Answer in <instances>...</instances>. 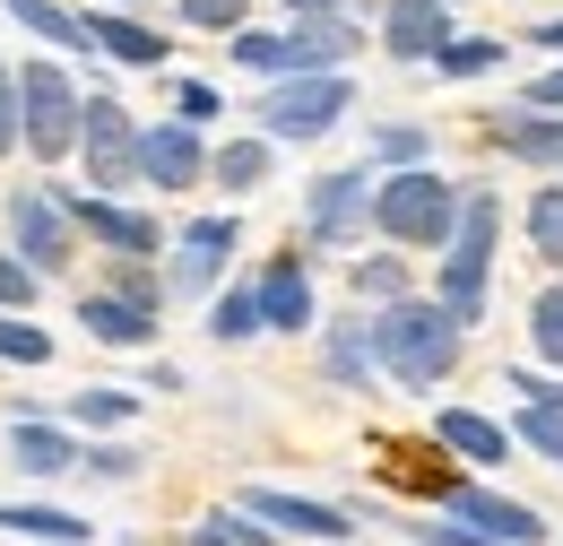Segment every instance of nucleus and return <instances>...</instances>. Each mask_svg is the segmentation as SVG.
<instances>
[{
  "label": "nucleus",
  "mask_w": 563,
  "mask_h": 546,
  "mask_svg": "<svg viewBox=\"0 0 563 546\" xmlns=\"http://www.w3.org/2000/svg\"><path fill=\"white\" fill-rule=\"evenodd\" d=\"M494 148L529 156V165H563V122L555 113H494Z\"/></svg>",
  "instance_id": "21"
},
{
  "label": "nucleus",
  "mask_w": 563,
  "mask_h": 546,
  "mask_svg": "<svg viewBox=\"0 0 563 546\" xmlns=\"http://www.w3.org/2000/svg\"><path fill=\"white\" fill-rule=\"evenodd\" d=\"M78 321H87L96 347H147L156 339V313H140V304L113 295V286H104V295H78Z\"/></svg>",
  "instance_id": "17"
},
{
  "label": "nucleus",
  "mask_w": 563,
  "mask_h": 546,
  "mask_svg": "<svg viewBox=\"0 0 563 546\" xmlns=\"http://www.w3.org/2000/svg\"><path fill=\"white\" fill-rule=\"evenodd\" d=\"M113 295H131V304H140V313H165V277L147 270V261H131V270L113 277Z\"/></svg>",
  "instance_id": "40"
},
{
  "label": "nucleus",
  "mask_w": 563,
  "mask_h": 546,
  "mask_svg": "<svg viewBox=\"0 0 563 546\" xmlns=\"http://www.w3.org/2000/svg\"><path fill=\"white\" fill-rule=\"evenodd\" d=\"M295 18H339V0H286Z\"/></svg>",
  "instance_id": "44"
},
{
  "label": "nucleus",
  "mask_w": 563,
  "mask_h": 546,
  "mask_svg": "<svg viewBox=\"0 0 563 546\" xmlns=\"http://www.w3.org/2000/svg\"><path fill=\"white\" fill-rule=\"evenodd\" d=\"M9 451H18L26 478H70L78 469V443L62 425H44V416H18V425H9Z\"/></svg>",
  "instance_id": "19"
},
{
  "label": "nucleus",
  "mask_w": 563,
  "mask_h": 546,
  "mask_svg": "<svg viewBox=\"0 0 563 546\" xmlns=\"http://www.w3.org/2000/svg\"><path fill=\"white\" fill-rule=\"evenodd\" d=\"M18 139H26V122H18V78L0 69V156H9Z\"/></svg>",
  "instance_id": "42"
},
{
  "label": "nucleus",
  "mask_w": 563,
  "mask_h": 546,
  "mask_svg": "<svg viewBox=\"0 0 563 546\" xmlns=\"http://www.w3.org/2000/svg\"><path fill=\"white\" fill-rule=\"evenodd\" d=\"M529 339H538V356H547V364H563V277L538 295V304H529Z\"/></svg>",
  "instance_id": "29"
},
{
  "label": "nucleus",
  "mask_w": 563,
  "mask_h": 546,
  "mask_svg": "<svg viewBox=\"0 0 563 546\" xmlns=\"http://www.w3.org/2000/svg\"><path fill=\"white\" fill-rule=\"evenodd\" d=\"M373 156H382V165H399V174H417V165H424V131L390 122V131H373Z\"/></svg>",
  "instance_id": "34"
},
{
  "label": "nucleus",
  "mask_w": 563,
  "mask_h": 546,
  "mask_svg": "<svg viewBox=\"0 0 563 546\" xmlns=\"http://www.w3.org/2000/svg\"><path fill=\"white\" fill-rule=\"evenodd\" d=\"M460 208H468V192H460L451 174H433V165L373 183V226H382L390 243H408V252H433V243H451Z\"/></svg>",
  "instance_id": "2"
},
{
  "label": "nucleus",
  "mask_w": 563,
  "mask_h": 546,
  "mask_svg": "<svg viewBox=\"0 0 563 546\" xmlns=\"http://www.w3.org/2000/svg\"><path fill=\"white\" fill-rule=\"evenodd\" d=\"M18 122H26V148L35 156H70L78 122H87V96L70 87L62 62H26L18 69Z\"/></svg>",
  "instance_id": "5"
},
{
  "label": "nucleus",
  "mask_w": 563,
  "mask_h": 546,
  "mask_svg": "<svg viewBox=\"0 0 563 546\" xmlns=\"http://www.w3.org/2000/svg\"><path fill=\"white\" fill-rule=\"evenodd\" d=\"M355 105V87L330 69V78H278L252 113H261V139L278 148V139H321V131H339V113Z\"/></svg>",
  "instance_id": "6"
},
{
  "label": "nucleus",
  "mask_w": 563,
  "mask_h": 546,
  "mask_svg": "<svg viewBox=\"0 0 563 546\" xmlns=\"http://www.w3.org/2000/svg\"><path fill=\"white\" fill-rule=\"evenodd\" d=\"M9 243H18V261L35 277H62L78 261V217L62 192H44V183H18L9 192Z\"/></svg>",
  "instance_id": "4"
},
{
  "label": "nucleus",
  "mask_w": 563,
  "mask_h": 546,
  "mask_svg": "<svg viewBox=\"0 0 563 546\" xmlns=\"http://www.w3.org/2000/svg\"><path fill=\"white\" fill-rule=\"evenodd\" d=\"M225 252H234V217H191V226L174 234V261H165V295H209L217 270H225Z\"/></svg>",
  "instance_id": "8"
},
{
  "label": "nucleus",
  "mask_w": 563,
  "mask_h": 546,
  "mask_svg": "<svg viewBox=\"0 0 563 546\" xmlns=\"http://www.w3.org/2000/svg\"><path fill=\"white\" fill-rule=\"evenodd\" d=\"M87 44H96V53H113V62H131V69H156V62H165V35L140 26V18H122V9H96V18H87Z\"/></svg>",
  "instance_id": "20"
},
{
  "label": "nucleus",
  "mask_w": 563,
  "mask_h": 546,
  "mask_svg": "<svg viewBox=\"0 0 563 546\" xmlns=\"http://www.w3.org/2000/svg\"><path fill=\"white\" fill-rule=\"evenodd\" d=\"M209 330H217L225 347L252 339V330H269V321H261V286H225V295L209 304Z\"/></svg>",
  "instance_id": "25"
},
{
  "label": "nucleus",
  "mask_w": 563,
  "mask_h": 546,
  "mask_svg": "<svg viewBox=\"0 0 563 546\" xmlns=\"http://www.w3.org/2000/svg\"><path fill=\"white\" fill-rule=\"evenodd\" d=\"M252 286H261V321H269V330H312V277H303V252H278Z\"/></svg>",
  "instance_id": "16"
},
{
  "label": "nucleus",
  "mask_w": 563,
  "mask_h": 546,
  "mask_svg": "<svg viewBox=\"0 0 563 546\" xmlns=\"http://www.w3.org/2000/svg\"><path fill=\"white\" fill-rule=\"evenodd\" d=\"M70 416L78 425H131V416H140V391H78Z\"/></svg>",
  "instance_id": "30"
},
{
  "label": "nucleus",
  "mask_w": 563,
  "mask_h": 546,
  "mask_svg": "<svg viewBox=\"0 0 563 546\" xmlns=\"http://www.w3.org/2000/svg\"><path fill=\"white\" fill-rule=\"evenodd\" d=\"M174 9H183L191 26H209V35H243V9H252V0H174Z\"/></svg>",
  "instance_id": "36"
},
{
  "label": "nucleus",
  "mask_w": 563,
  "mask_h": 546,
  "mask_svg": "<svg viewBox=\"0 0 563 546\" xmlns=\"http://www.w3.org/2000/svg\"><path fill=\"white\" fill-rule=\"evenodd\" d=\"M442 521H460V529H477V538H494V546H538V538H547V521H538L529 503L486 494V485H460V494L442 503Z\"/></svg>",
  "instance_id": "9"
},
{
  "label": "nucleus",
  "mask_w": 563,
  "mask_h": 546,
  "mask_svg": "<svg viewBox=\"0 0 563 546\" xmlns=\"http://www.w3.org/2000/svg\"><path fill=\"white\" fill-rule=\"evenodd\" d=\"M529 44H547V53H563V18H555V26H538V35H529Z\"/></svg>",
  "instance_id": "45"
},
{
  "label": "nucleus",
  "mask_w": 563,
  "mask_h": 546,
  "mask_svg": "<svg viewBox=\"0 0 563 546\" xmlns=\"http://www.w3.org/2000/svg\"><path fill=\"white\" fill-rule=\"evenodd\" d=\"M355 295H373V304H408V270L382 252V261H355Z\"/></svg>",
  "instance_id": "31"
},
{
  "label": "nucleus",
  "mask_w": 563,
  "mask_h": 546,
  "mask_svg": "<svg viewBox=\"0 0 563 546\" xmlns=\"http://www.w3.org/2000/svg\"><path fill=\"white\" fill-rule=\"evenodd\" d=\"M0 356H9V364H53V339H44L35 321H18V313H0Z\"/></svg>",
  "instance_id": "32"
},
{
  "label": "nucleus",
  "mask_w": 563,
  "mask_h": 546,
  "mask_svg": "<svg viewBox=\"0 0 563 546\" xmlns=\"http://www.w3.org/2000/svg\"><path fill=\"white\" fill-rule=\"evenodd\" d=\"M503 53H511L503 35H460V44H442L433 62L451 69V78H486V69H503Z\"/></svg>",
  "instance_id": "27"
},
{
  "label": "nucleus",
  "mask_w": 563,
  "mask_h": 546,
  "mask_svg": "<svg viewBox=\"0 0 563 546\" xmlns=\"http://www.w3.org/2000/svg\"><path fill=\"white\" fill-rule=\"evenodd\" d=\"M0 9H9V18H18V26L35 35V44H62V53H96V44H87V18H70L62 0H0Z\"/></svg>",
  "instance_id": "22"
},
{
  "label": "nucleus",
  "mask_w": 563,
  "mask_h": 546,
  "mask_svg": "<svg viewBox=\"0 0 563 546\" xmlns=\"http://www.w3.org/2000/svg\"><path fill=\"white\" fill-rule=\"evenodd\" d=\"M529 243H538V261H555V270H563V183L529 200Z\"/></svg>",
  "instance_id": "28"
},
{
  "label": "nucleus",
  "mask_w": 563,
  "mask_h": 546,
  "mask_svg": "<svg viewBox=\"0 0 563 546\" xmlns=\"http://www.w3.org/2000/svg\"><path fill=\"white\" fill-rule=\"evenodd\" d=\"M494 234H503V200L494 192H468L460 208V226H451V252H442V313L468 330L477 313H486V277H494Z\"/></svg>",
  "instance_id": "3"
},
{
  "label": "nucleus",
  "mask_w": 563,
  "mask_h": 546,
  "mask_svg": "<svg viewBox=\"0 0 563 546\" xmlns=\"http://www.w3.org/2000/svg\"><path fill=\"white\" fill-rule=\"evenodd\" d=\"M321 364H330V382H364V373H373V339H364V321H339V330H330V356H321Z\"/></svg>",
  "instance_id": "26"
},
{
  "label": "nucleus",
  "mask_w": 563,
  "mask_h": 546,
  "mask_svg": "<svg viewBox=\"0 0 563 546\" xmlns=\"http://www.w3.org/2000/svg\"><path fill=\"white\" fill-rule=\"evenodd\" d=\"M35 286H44V277L26 270L18 252H0V313H26V304H35Z\"/></svg>",
  "instance_id": "39"
},
{
  "label": "nucleus",
  "mask_w": 563,
  "mask_h": 546,
  "mask_svg": "<svg viewBox=\"0 0 563 546\" xmlns=\"http://www.w3.org/2000/svg\"><path fill=\"white\" fill-rule=\"evenodd\" d=\"M78 469H87V478H140V451H131V443H96V451H78Z\"/></svg>",
  "instance_id": "37"
},
{
  "label": "nucleus",
  "mask_w": 563,
  "mask_h": 546,
  "mask_svg": "<svg viewBox=\"0 0 563 546\" xmlns=\"http://www.w3.org/2000/svg\"><path fill=\"white\" fill-rule=\"evenodd\" d=\"M70 217H78V234H87V243H104V252H122V261H147V252H165L156 217H140V208H122V200H104V192H78Z\"/></svg>",
  "instance_id": "11"
},
{
  "label": "nucleus",
  "mask_w": 563,
  "mask_h": 546,
  "mask_svg": "<svg viewBox=\"0 0 563 546\" xmlns=\"http://www.w3.org/2000/svg\"><path fill=\"white\" fill-rule=\"evenodd\" d=\"M0 529H9V538H44V546H78L87 538V521L62 512V503H0Z\"/></svg>",
  "instance_id": "23"
},
{
  "label": "nucleus",
  "mask_w": 563,
  "mask_h": 546,
  "mask_svg": "<svg viewBox=\"0 0 563 546\" xmlns=\"http://www.w3.org/2000/svg\"><path fill=\"white\" fill-rule=\"evenodd\" d=\"M433 443H442L451 460H468V469H494V460L511 451V434H503L494 416H477V408H442L433 416Z\"/></svg>",
  "instance_id": "18"
},
{
  "label": "nucleus",
  "mask_w": 563,
  "mask_h": 546,
  "mask_svg": "<svg viewBox=\"0 0 563 546\" xmlns=\"http://www.w3.org/2000/svg\"><path fill=\"white\" fill-rule=\"evenodd\" d=\"M303 226H312V243L364 234V226H373V183H364V174H321L312 200H303Z\"/></svg>",
  "instance_id": "12"
},
{
  "label": "nucleus",
  "mask_w": 563,
  "mask_h": 546,
  "mask_svg": "<svg viewBox=\"0 0 563 546\" xmlns=\"http://www.w3.org/2000/svg\"><path fill=\"white\" fill-rule=\"evenodd\" d=\"M225 53H234L243 69H261V78H278V35H269V26H243Z\"/></svg>",
  "instance_id": "38"
},
{
  "label": "nucleus",
  "mask_w": 563,
  "mask_h": 546,
  "mask_svg": "<svg viewBox=\"0 0 563 546\" xmlns=\"http://www.w3.org/2000/svg\"><path fill=\"white\" fill-rule=\"evenodd\" d=\"M191 546H269V529H252L243 512H209V521L191 529Z\"/></svg>",
  "instance_id": "33"
},
{
  "label": "nucleus",
  "mask_w": 563,
  "mask_h": 546,
  "mask_svg": "<svg viewBox=\"0 0 563 546\" xmlns=\"http://www.w3.org/2000/svg\"><path fill=\"white\" fill-rule=\"evenodd\" d=\"M364 339H373V364L390 373V382H408V391H433V382H451V364H460V321L442 313V304H382L373 321H364Z\"/></svg>",
  "instance_id": "1"
},
{
  "label": "nucleus",
  "mask_w": 563,
  "mask_h": 546,
  "mask_svg": "<svg viewBox=\"0 0 563 546\" xmlns=\"http://www.w3.org/2000/svg\"><path fill=\"white\" fill-rule=\"evenodd\" d=\"M529 451H547V460H563V408H520V425H511Z\"/></svg>",
  "instance_id": "35"
},
{
  "label": "nucleus",
  "mask_w": 563,
  "mask_h": 546,
  "mask_svg": "<svg viewBox=\"0 0 563 546\" xmlns=\"http://www.w3.org/2000/svg\"><path fill=\"white\" fill-rule=\"evenodd\" d=\"M382 44H390L399 62H433V53L451 44V0H390V9H382Z\"/></svg>",
  "instance_id": "15"
},
{
  "label": "nucleus",
  "mask_w": 563,
  "mask_h": 546,
  "mask_svg": "<svg viewBox=\"0 0 563 546\" xmlns=\"http://www.w3.org/2000/svg\"><path fill=\"white\" fill-rule=\"evenodd\" d=\"M200 174H209V148H200L191 122H156V131H140V183H147V192H191Z\"/></svg>",
  "instance_id": "10"
},
{
  "label": "nucleus",
  "mask_w": 563,
  "mask_h": 546,
  "mask_svg": "<svg viewBox=\"0 0 563 546\" xmlns=\"http://www.w3.org/2000/svg\"><path fill=\"white\" fill-rule=\"evenodd\" d=\"M243 521H269L286 538H355L339 503H312V494H278V485H252L243 494Z\"/></svg>",
  "instance_id": "13"
},
{
  "label": "nucleus",
  "mask_w": 563,
  "mask_h": 546,
  "mask_svg": "<svg viewBox=\"0 0 563 546\" xmlns=\"http://www.w3.org/2000/svg\"><path fill=\"white\" fill-rule=\"evenodd\" d=\"M174 105H183L174 122H191V131H200V122H217V87H209V78H183V87H174Z\"/></svg>",
  "instance_id": "41"
},
{
  "label": "nucleus",
  "mask_w": 563,
  "mask_h": 546,
  "mask_svg": "<svg viewBox=\"0 0 563 546\" xmlns=\"http://www.w3.org/2000/svg\"><path fill=\"white\" fill-rule=\"evenodd\" d=\"M355 44H364V35H355L347 18H303L295 35H278V78H330Z\"/></svg>",
  "instance_id": "14"
},
{
  "label": "nucleus",
  "mask_w": 563,
  "mask_h": 546,
  "mask_svg": "<svg viewBox=\"0 0 563 546\" xmlns=\"http://www.w3.org/2000/svg\"><path fill=\"white\" fill-rule=\"evenodd\" d=\"M78 156H87V183L104 200H122L140 183V122L113 105V96H87V122H78Z\"/></svg>",
  "instance_id": "7"
},
{
  "label": "nucleus",
  "mask_w": 563,
  "mask_h": 546,
  "mask_svg": "<svg viewBox=\"0 0 563 546\" xmlns=\"http://www.w3.org/2000/svg\"><path fill=\"white\" fill-rule=\"evenodd\" d=\"M209 174L225 192H261V183H269V139H225L209 156Z\"/></svg>",
  "instance_id": "24"
},
{
  "label": "nucleus",
  "mask_w": 563,
  "mask_h": 546,
  "mask_svg": "<svg viewBox=\"0 0 563 546\" xmlns=\"http://www.w3.org/2000/svg\"><path fill=\"white\" fill-rule=\"evenodd\" d=\"M113 9H131V0H113Z\"/></svg>",
  "instance_id": "46"
},
{
  "label": "nucleus",
  "mask_w": 563,
  "mask_h": 546,
  "mask_svg": "<svg viewBox=\"0 0 563 546\" xmlns=\"http://www.w3.org/2000/svg\"><path fill=\"white\" fill-rule=\"evenodd\" d=\"M529 105H563V69H547V78L529 87Z\"/></svg>",
  "instance_id": "43"
}]
</instances>
